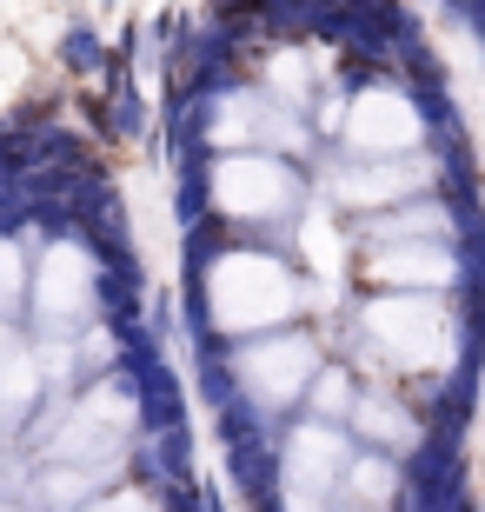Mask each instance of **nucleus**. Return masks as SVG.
<instances>
[{
    "label": "nucleus",
    "mask_w": 485,
    "mask_h": 512,
    "mask_svg": "<svg viewBox=\"0 0 485 512\" xmlns=\"http://www.w3.org/2000/svg\"><path fill=\"white\" fill-rule=\"evenodd\" d=\"M213 207L226 220H286L299 207V173L266 147H233L213 160Z\"/></svg>",
    "instance_id": "7ed1b4c3"
},
{
    "label": "nucleus",
    "mask_w": 485,
    "mask_h": 512,
    "mask_svg": "<svg viewBox=\"0 0 485 512\" xmlns=\"http://www.w3.org/2000/svg\"><path fill=\"white\" fill-rule=\"evenodd\" d=\"M133 419H140V406H133L127 386H94V393L54 426V459H67V466H74V459L80 466H100V459L120 453V439L133 433Z\"/></svg>",
    "instance_id": "0eeeda50"
},
{
    "label": "nucleus",
    "mask_w": 485,
    "mask_h": 512,
    "mask_svg": "<svg viewBox=\"0 0 485 512\" xmlns=\"http://www.w3.org/2000/svg\"><path fill=\"white\" fill-rule=\"evenodd\" d=\"M379 286H432L446 293L459 286V253L446 247V233H419V240H379V253L366 260Z\"/></svg>",
    "instance_id": "9b49d317"
},
{
    "label": "nucleus",
    "mask_w": 485,
    "mask_h": 512,
    "mask_svg": "<svg viewBox=\"0 0 485 512\" xmlns=\"http://www.w3.org/2000/svg\"><path fill=\"white\" fill-rule=\"evenodd\" d=\"M306 300V286L286 273V260L273 253H220L206 266V313L220 333H266L286 326Z\"/></svg>",
    "instance_id": "f03ea898"
},
{
    "label": "nucleus",
    "mask_w": 485,
    "mask_h": 512,
    "mask_svg": "<svg viewBox=\"0 0 485 512\" xmlns=\"http://www.w3.org/2000/svg\"><path fill=\"white\" fill-rule=\"evenodd\" d=\"M34 306L47 326H80L94 313V260H87V247H74V240L47 247V260L34 273Z\"/></svg>",
    "instance_id": "1a4fd4ad"
},
{
    "label": "nucleus",
    "mask_w": 485,
    "mask_h": 512,
    "mask_svg": "<svg viewBox=\"0 0 485 512\" xmlns=\"http://www.w3.org/2000/svg\"><path fill=\"white\" fill-rule=\"evenodd\" d=\"M359 326H366L373 353L399 373H452L466 360V326L432 286H392V293L366 300Z\"/></svg>",
    "instance_id": "f257e3e1"
},
{
    "label": "nucleus",
    "mask_w": 485,
    "mask_h": 512,
    "mask_svg": "<svg viewBox=\"0 0 485 512\" xmlns=\"http://www.w3.org/2000/svg\"><path fill=\"white\" fill-rule=\"evenodd\" d=\"M34 393H40V360H27V353H0V426H14L27 406H34Z\"/></svg>",
    "instance_id": "2eb2a0df"
},
{
    "label": "nucleus",
    "mask_w": 485,
    "mask_h": 512,
    "mask_svg": "<svg viewBox=\"0 0 485 512\" xmlns=\"http://www.w3.org/2000/svg\"><path fill=\"white\" fill-rule=\"evenodd\" d=\"M213 140L220 147H306V127H299V107H286V100L226 94L213 114Z\"/></svg>",
    "instance_id": "9d476101"
},
{
    "label": "nucleus",
    "mask_w": 485,
    "mask_h": 512,
    "mask_svg": "<svg viewBox=\"0 0 485 512\" xmlns=\"http://www.w3.org/2000/svg\"><path fill=\"white\" fill-rule=\"evenodd\" d=\"M313 373H319V346L306 333H273V326H266V340L240 346V360H233V380L260 413H280V406L306 399Z\"/></svg>",
    "instance_id": "20e7f679"
},
{
    "label": "nucleus",
    "mask_w": 485,
    "mask_h": 512,
    "mask_svg": "<svg viewBox=\"0 0 485 512\" xmlns=\"http://www.w3.org/2000/svg\"><path fill=\"white\" fill-rule=\"evenodd\" d=\"M339 147L346 153H406L426 140V114L419 100L399 94V87H366V94L339 114Z\"/></svg>",
    "instance_id": "6e6552de"
},
{
    "label": "nucleus",
    "mask_w": 485,
    "mask_h": 512,
    "mask_svg": "<svg viewBox=\"0 0 485 512\" xmlns=\"http://www.w3.org/2000/svg\"><path fill=\"white\" fill-rule=\"evenodd\" d=\"M399 453H366V459H346V479H339V499L346 506H392L399 499Z\"/></svg>",
    "instance_id": "4468645a"
},
{
    "label": "nucleus",
    "mask_w": 485,
    "mask_h": 512,
    "mask_svg": "<svg viewBox=\"0 0 485 512\" xmlns=\"http://www.w3.org/2000/svg\"><path fill=\"white\" fill-rule=\"evenodd\" d=\"M7 346H14V333H7V326H0V353H7Z\"/></svg>",
    "instance_id": "aec40b11"
},
{
    "label": "nucleus",
    "mask_w": 485,
    "mask_h": 512,
    "mask_svg": "<svg viewBox=\"0 0 485 512\" xmlns=\"http://www.w3.org/2000/svg\"><path fill=\"white\" fill-rule=\"evenodd\" d=\"M346 433H339L333 419H306L286 433V453H280V499L286 506H326L339 499V479H346Z\"/></svg>",
    "instance_id": "423d86ee"
},
{
    "label": "nucleus",
    "mask_w": 485,
    "mask_h": 512,
    "mask_svg": "<svg viewBox=\"0 0 485 512\" xmlns=\"http://www.w3.org/2000/svg\"><path fill=\"white\" fill-rule=\"evenodd\" d=\"M266 80H273V94L286 100V107H313V67H306V54H273V67H266Z\"/></svg>",
    "instance_id": "f3484780"
},
{
    "label": "nucleus",
    "mask_w": 485,
    "mask_h": 512,
    "mask_svg": "<svg viewBox=\"0 0 485 512\" xmlns=\"http://www.w3.org/2000/svg\"><path fill=\"white\" fill-rule=\"evenodd\" d=\"M432 173H439V160L432 153H353L346 167L326 173V200L333 207H359V213H379L392 207V200H412V193L432 187Z\"/></svg>",
    "instance_id": "39448f33"
},
{
    "label": "nucleus",
    "mask_w": 485,
    "mask_h": 512,
    "mask_svg": "<svg viewBox=\"0 0 485 512\" xmlns=\"http://www.w3.org/2000/svg\"><path fill=\"white\" fill-rule=\"evenodd\" d=\"M20 293V247H0V306Z\"/></svg>",
    "instance_id": "6ab92c4d"
},
{
    "label": "nucleus",
    "mask_w": 485,
    "mask_h": 512,
    "mask_svg": "<svg viewBox=\"0 0 485 512\" xmlns=\"http://www.w3.org/2000/svg\"><path fill=\"white\" fill-rule=\"evenodd\" d=\"M299 247L313 253V266L333 280V273H346V240H339V227H333V213L326 207H313L306 213V227H299Z\"/></svg>",
    "instance_id": "dca6fc26"
},
{
    "label": "nucleus",
    "mask_w": 485,
    "mask_h": 512,
    "mask_svg": "<svg viewBox=\"0 0 485 512\" xmlns=\"http://www.w3.org/2000/svg\"><path fill=\"white\" fill-rule=\"evenodd\" d=\"M359 426V439H373L379 453H399V459H412L419 453V419L399 406V399H386V393H366V399H353V413H346Z\"/></svg>",
    "instance_id": "f8f14e48"
},
{
    "label": "nucleus",
    "mask_w": 485,
    "mask_h": 512,
    "mask_svg": "<svg viewBox=\"0 0 485 512\" xmlns=\"http://www.w3.org/2000/svg\"><path fill=\"white\" fill-rule=\"evenodd\" d=\"M306 393L319 399V419H346V413H353V380H346L339 366H319Z\"/></svg>",
    "instance_id": "a211bd4d"
},
{
    "label": "nucleus",
    "mask_w": 485,
    "mask_h": 512,
    "mask_svg": "<svg viewBox=\"0 0 485 512\" xmlns=\"http://www.w3.org/2000/svg\"><path fill=\"white\" fill-rule=\"evenodd\" d=\"M452 207L446 200H392V213L379 207V213H366V233H373V247L379 240H419V233H446L452 240Z\"/></svg>",
    "instance_id": "ddd939ff"
}]
</instances>
